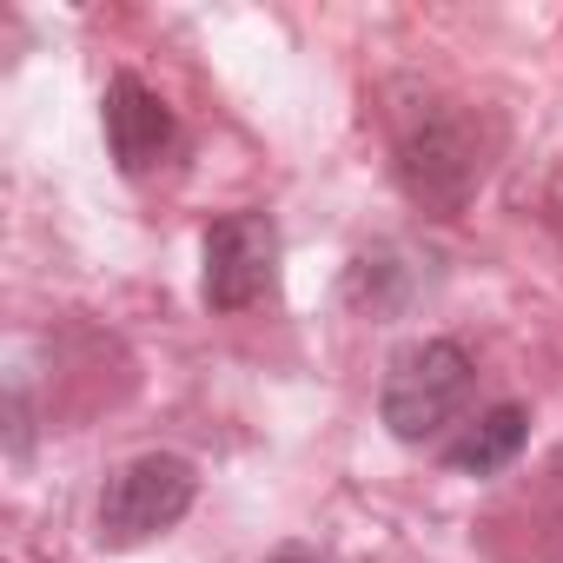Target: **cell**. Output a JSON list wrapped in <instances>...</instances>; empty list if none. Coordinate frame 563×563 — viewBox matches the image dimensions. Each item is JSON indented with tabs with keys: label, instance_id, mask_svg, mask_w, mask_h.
<instances>
[{
	"label": "cell",
	"instance_id": "cell-1",
	"mask_svg": "<svg viewBox=\"0 0 563 563\" xmlns=\"http://www.w3.org/2000/svg\"><path fill=\"white\" fill-rule=\"evenodd\" d=\"M497 146H504V126L490 113H477L464 100H424L398 120V186L424 212L451 219L490 179Z\"/></svg>",
	"mask_w": 563,
	"mask_h": 563
},
{
	"label": "cell",
	"instance_id": "cell-2",
	"mask_svg": "<svg viewBox=\"0 0 563 563\" xmlns=\"http://www.w3.org/2000/svg\"><path fill=\"white\" fill-rule=\"evenodd\" d=\"M471 385H477V365L457 339H418L405 345L391 365H385V385H378V418L391 438L405 444H431L438 431H451L471 405Z\"/></svg>",
	"mask_w": 563,
	"mask_h": 563
},
{
	"label": "cell",
	"instance_id": "cell-3",
	"mask_svg": "<svg viewBox=\"0 0 563 563\" xmlns=\"http://www.w3.org/2000/svg\"><path fill=\"white\" fill-rule=\"evenodd\" d=\"M192 497H199V471L173 451H146V457H133L107 477L100 510H93V523H100L93 537L107 550H140V543L166 537L192 510Z\"/></svg>",
	"mask_w": 563,
	"mask_h": 563
},
{
	"label": "cell",
	"instance_id": "cell-4",
	"mask_svg": "<svg viewBox=\"0 0 563 563\" xmlns=\"http://www.w3.org/2000/svg\"><path fill=\"white\" fill-rule=\"evenodd\" d=\"M278 278V225L258 206H239L225 219L206 225V272H199V292L212 312H245L272 292Z\"/></svg>",
	"mask_w": 563,
	"mask_h": 563
},
{
	"label": "cell",
	"instance_id": "cell-5",
	"mask_svg": "<svg viewBox=\"0 0 563 563\" xmlns=\"http://www.w3.org/2000/svg\"><path fill=\"white\" fill-rule=\"evenodd\" d=\"M100 120H107V146L120 159V173H153L166 166V153L179 146V120L173 107L140 80V74H113L107 80V100H100Z\"/></svg>",
	"mask_w": 563,
	"mask_h": 563
},
{
	"label": "cell",
	"instance_id": "cell-6",
	"mask_svg": "<svg viewBox=\"0 0 563 563\" xmlns=\"http://www.w3.org/2000/svg\"><path fill=\"white\" fill-rule=\"evenodd\" d=\"M523 438H530V411H523V405H497V411H484V418L444 451V464L464 471V477H497L504 464H517Z\"/></svg>",
	"mask_w": 563,
	"mask_h": 563
},
{
	"label": "cell",
	"instance_id": "cell-7",
	"mask_svg": "<svg viewBox=\"0 0 563 563\" xmlns=\"http://www.w3.org/2000/svg\"><path fill=\"white\" fill-rule=\"evenodd\" d=\"M272 563H312V556H272Z\"/></svg>",
	"mask_w": 563,
	"mask_h": 563
}]
</instances>
